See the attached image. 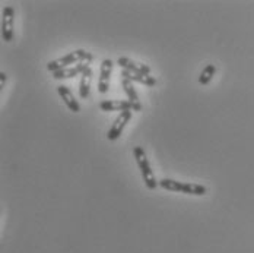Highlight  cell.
I'll use <instances>...</instances> for the list:
<instances>
[{
  "mask_svg": "<svg viewBox=\"0 0 254 253\" xmlns=\"http://www.w3.org/2000/svg\"><path fill=\"white\" fill-rule=\"evenodd\" d=\"M0 76H1V86H3V84L6 82V74H4V72H1Z\"/></svg>",
  "mask_w": 254,
  "mask_h": 253,
  "instance_id": "obj_15",
  "label": "cell"
},
{
  "mask_svg": "<svg viewBox=\"0 0 254 253\" xmlns=\"http://www.w3.org/2000/svg\"><path fill=\"white\" fill-rule=\"evenodd\" d=\"M113 62L110 59L102 60L101 63V72H100V82H98V91L101 94H105L110 88V78L113 72Z\"/></svg>",
  "mask_w": 254,
  "mask_h": 253,
  "instance_id": "obj_6",
  "label": "cell"
},
{
  "mask_svg": "<svg viewBox=\"0 0 254 253\" xmlns=\"http://www.w3.org/2000/svg\"><path fill=\"white\" fill-rule=\"evenodd\" d=\"M92 60H94V54L92 53L79 49V50L72 51V53L60 57V59H56L53 62H49L47 63V69L50 71L51 74H54L57 71L69 68V65H75V63H80V62H86L88 63V62H92Z\"/></svg>",
  "mask_w": 254,
  "mask_h": 253,
  "instance_id": "obj_1",
  "label": "cell"
},
{
  "mask_svg": "<svg viewBox=\"0 0 254 253\" xmlns=\"http://www.w3.org/2000/svg\"><path fill=\"white\" fill-rule=\"evenodd\" d=\"M100 108L102 111H126V110L134 111V105L130 101H123V100H105L100 102Z\"/></svg>",
  "mask_w": 254,
  "mask_h": 253,
  "instance_id": "obj_8",
  "label": "cell"
},
{
  "mask_svg": "<svg viewBox=\"0 0 254 253\" xmlns=\"http://www.w3.org/2000/svg\"><path fill=\"white\" fill-rule=\"evenodd\" d=\"M117 65L120 68H123V71H128L131 74H142V75H151V68L148 65H140V63H136L127 57H120L117 60Z\"/></svg>",
  "mask_w": 254,
  "mask_h": 253,
  "instance_id": "obj_7",
  "label": "cell"
},
{
  "mask_svg": "<svg viewBox=\"0 0 254 253\" xmlns=\"http://www.w3.org/2000/svg\"><path fill=\"white\" fill-rule=\"evenodd\" d=\"M88 68H89L88 63H80V65H76L73 68H66V69H62V71L54 72L53 78L54 79H70V78H75V76L83 74Z\"/></svg>",
  "mask_w": 254,
  "mask_h": 253,
  "instance_id": "obj_10",
  "label": "cell"
},
{
  "mask_svg": "<svg viewBox=\"0 0 254 253\" xmlns=\"http://www.w3.org/2000/svg\"><path fill=\"white\" fill-rule=\"evenodd\" d=\"M122 76L125 79H128L131 82H139L142 85L146 86H155L156 85V79L151 75H142V74H131L128 71H122Z\"/></svg>",
  "mask_w": 254,
  "mask_h": 253,
  "instance_id": "obj_12",
  "label": "cell"
},
{
  "mask_svg": "<svg viewBox=\"0 0 254 253\" xmlns=\"http://www.w3.org/2000/svg\"><path fill=\"white\" fill-rule=\"evenodd\" d=\"M215 72H216L215 65H207L203 71H202L200 76H199V82H200L202 85H207V84L212 81V78L215 76Z\"/></svg>",
  "mask_w": 254,
  "mask_h": 253,
  "instance_id": "obj_14",
  "label": "cell"
},
{
  "mask_svg": "<svg viewBox=\"0 0 254 253\" xmlns=\"http://www.w3.org/2000/svg\"><path fill=\"white\" fill-rule=\"evenodd\" d=\"M130 119H131V110L122 111V113L117 116V119L114 120V123L110 127V130H108V133H107V138H108L110 141L119 139L120 135H122V132H123V129H125L127 123L130 122Z\"/></svg>",
  "mask_w": 254,
  "mask_h": 253,
  "instance_id": "obj_4",
  "label": "cell"
},
{
  "mask_svg": "<svg viewBox=\"0 0 254 253\" xmlns=\"http://www.w3.org/2000/svg\"><path fill=\"white\" fill-rule=\"evenodd\" d=\"M13 18H15L13 7L6 6L3 9V19H1V34L6 43H10L13 40Z\"/></svg>",
  "mask_w": 254,
  "mask_h": 253,
  "instance_id": "obj_5",
  "label": "cell"
},
{
  "mask_svg": "<svg viewBox=\"0 0 254 253\" xmlns=\"http://www.w3.org/2000/svg\"><path fill=\"white\" fill-rule=\"evenodd\" d=\"M133 154H134L136 163H137V166L140 169V173H142V177H143V181H145L146 187L149 190L156 189V186L159 184V181H156V178L153 176L151 166H149V161L146 158V154L143 151V148L142 147H134L133 148Z\"/></svg>",
  "mask_w": 254,
  "mask_h": 253,
  "instance_id": "obj_3",
  "label": "cell"
},
{
  "mask_svg": "<svg viewBox=\"0 0 254 253\" xmlns=\"http://www.w3.org/2000/svg\"><path fill=\"white\" fill-rule=\"evenodd\" d=\"M57 91H59V95L62 97V100L64 101V104L69 107V110L70 111H73V113H79L80 111V105H79V102L75 98V95L72 94V91L66 86V85H60V86H57Z\"/></svg>",
  "mask_w": 254,
  "mask_h": 253,
  "instance_id": "obj_9",
  "label": "cell"
},
{
  "mask_svg": "<svg viewBox=\"0 0 254 253\" xmlns=\"http://www.w3.org/2000/svg\"><path fill=\"white\" fill-rule=\"evenodd\" d=\"M91 79H92V69L88 68L80 79V86H79V94L83 100H86L89 97V86H91Z\"/></svg>",
  "mask_w": 254,
  "mask_h": 253,
  "instance_id": "obj_13",
  "label": "cell"
},
{
  "mask_svg": "<svg viewBox=\"0 0 254 253\" xmlns=\"http://www.w3.org/2000/svg\"><path fill=\"white\" fill-rule=\"evenodd\" d=\"M159 186L165 190L170 192H181L186 195H194V196H203L206 195L207 189L203 184H197V183H183L177 181L173 178H162L159 180Z\"/></svg>",
  "mask_w": 254,
  "mask_h": 253,
  "instance_id": "obj_2",
  "label": "cell"
},
{
  "mask_svg": "<svg viewBox=\"0 0 254 253\" xmlns=\"http://www.w3.org/2000/svg\"><path fill=\"white\" fill-rule=\"evenodd\" d=\"M122 86H123L125 92L127 94V97H128V101L134 105V111H140V110H142V104H140V101H139L137 92H136V89H134V86H133L131 81H128V79H125V78H123V79H122Z\"/></svg>",
  "mask_w": 254,
  "mask_h": 253,
  "instance_id": "obj_11",
  "label": "cell"
}]
</instances>
